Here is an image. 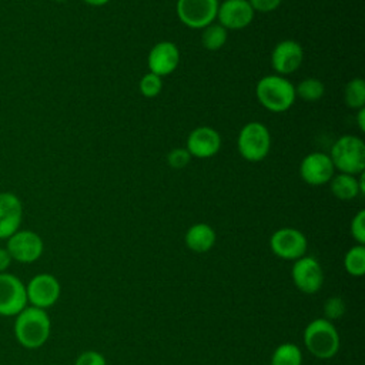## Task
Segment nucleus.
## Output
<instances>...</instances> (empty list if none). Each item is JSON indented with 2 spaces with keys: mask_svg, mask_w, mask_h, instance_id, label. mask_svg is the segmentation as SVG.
Here are the masks:
<instances>
[{
  "mask_svg": "<svg viewBox=\"0 0 365 365\" xmlns=\"http://www.w3.org/2000/svg\"><path fill=\"white\" fill-rule=\"evenodd\" d=\"M13 331L21 346L37 349L47 342L51 332V321L46 309L27 305L16 315Z\"/></svg>",
  "mask_w": 365,
  "mask_h": 365,
  "instance_id": "nucleus-1",
  "label": "nucleus"
},
{
  "mask_svg": "<svg viewBox=\"0 0 365 365\" xmlns=\"http://www.w3.org/2000/svg\"><path fill=\"white\" fill-rule=\"evenodd\" d=\"M258 103L271 113H284L295 103V86L284 76L269 74L255 86Z\"/></svg>",
  "mask_w": 365,
  "mask_h": 365,
  "instance_id": "nucleus-2",
  "label": "nucleus"
},
{
  "mask_svg": "<svg viewBox=\"0 0 365 365\" xmlns=\"http://www.w3.org/2000/svg\"><path fill=\"white\" fill-rule=\"evenodd\" d=\"M334 168L344 174L358 175L365 170V144L358 135L346 134L339 137L328 154Z\"/></svg>",
  "mask_w": 365,
  "mask_h": 365,
  "instance_id": "nucleus-3",
  "label": "nucleus"
},
{
  "mask_svg": "<svg viewBox=\"0 0 365 365\" xmlns=\"http://www.w3.org/2000/svg\"><path fill=\"white\" fill-rule=\"evenodd\" d=\"M304 344L315 358L329 359L335 356L339 349V335L331 321L317 318L305 327Z\"/></svg>",
  "mask_w": 365,
  "mask_h": 365,
  "instance_id": "nucleus-4",
  "label": "nucleus"
},
{
  "mask_svg": "<svg viewBox=\"0 0 365 365\" xmlns=\"http://www.w3.org/2000/svg\"><path fill=\"white\" fill-rule=\"evenodd\" d=\"M237 148L240 155L251 163L264 160L271 150L269 130L259 121L247 123L238 134Z\"/></svg>",
  "mask_w": 365,
  "mask_h": 365,
  "instance_id": "nucleus-5",
  "label": "nucleus"
},
{
  "mask_svg": "<svg viewBox=\"0 0 365 365\" xmlns=\"http://www.w3.org/2000/svg\"><path fill=\"white\" fill-rule=\"evenodd\" d=\"M218 6V0H177L175 11L184 26L204 29L217 19Z\"/></svg>",
  "mask_w": 365,
  "mask_h": 365,
  "instance_id": "nucleus-6",
  "label": "nucleus"
},
{
  "mask_svg": "<svg viewBox=\"0 0 365 365\" xmlns=\"http://www.w3.org/2000/svg\"><path fill=\"white\" fill-rule=\"evenodd\" d=\"M26 284L10 272L0 274V315L16 317L27 307Z\"/></svg>",
  "mask_w": 365,
  "mask_h": 365,
  "instance_id": "nucleus-7",
  "label": "nucleus"
},
{
  "mask_svg": "<svg viewBox=\"0 0 365 365\" xmlns=\"http://www.w3.org/2000/svg\"><path fill=\"white\" fill-rule=\"evenodd\" d=\"M6 250L11 259L21 264H31L41 257L44 244L37 232L31 230H19L7 238Z\"/></svg>",
  "mask_w": 365,
  "mask_h": 365,
  "instance_id": "nucleus-8",
  "label": "nucleus"
},
{
  "mask_svg": "<svg viewBox=\"0 0 365 365\" xmlns=\"http://www.w3.org/2000/svg\"><path fill=\"white\" fill-rule=\"evenodd\" d=\"M269 248L277 257L288 261H295L305 255L308 241L299 230L285 227L277 230L271 235Z\"/></svg>",
  "mask_w": 365,
  "mask_h": 365,
  "instance_id": "nucleus-9",
  "label": "nucleus"
},
{
  "mask_svg": "<svg viewBox=\"0 0 365 365\" xmlns=\"http://www.w3.org/2000/svg\"><path fill=\"white\" fill-rule=\"evenodd\" d=\"M26 294L31 307L47 309L58 301L61 287L54 275L41 272L34 275L29 284H26Z\"/></svg>",
  "mask_w": 365,
  "mask_h": 365,
  "instance_id": "nucleus-10",
  "label": "nucleus"
},
{
  "mask_svg": "<svg viewBox=\"0 0 365 365\" xmlns=\"http://www.w3.org/2000/svg\"><path fill=\"white\" fill-rule=\"evenodd\" d=\"M294 285L304 294H315L324 284V272L317 258L304 255L294 261L291 268Z\"/></svg>",
  "mask_w": 365,
  "mask_h": 365,
  "instance_id": "nucleus-11",
  "label": "nucleus"
},
{
  "mask_svg": "<svg viewBox=\"0 0 365 365\" xmlns=\"http://www.w3.org/2000/svg\"><path fill=\"white\" fill-rule=\"evenodd\" d=\"M304 60L302 46L291 38L281 40L271 51V66L278 76L295 73Z\"/></svg>",
  "mask_w": 365,
  "mask_h": 365,
  "instance_id": "nucleus-12",
  "label": "nucleus"
},
{
  "mask_svg": "<svg viewBox=\"0 0 365 365\" xmlns=\"http://www.w3.org/2000/svg\"><path fill=\"white\" fill-rule=\"evenodd\" d=\"M334 164L328 154L314 151L307 154L299 164V175L309 185H324L334 177Z\"/></svg>",
  "mask_w": 365,
  "mask_h": 365,
  "instance_id": "nucleus-13",
  "label": "nucleus"
},
{
  "mask_svg": "<svg viewBox=\"0 0 365 365\" xmlns=\"http://www.w3.org/2000/svg\"><path fill=\"white\" fill-rule=\"evenodd\" d=\"M254 10L248 0H224L218 6V23L227 30H242L254 20Z\"/></svg>",
  "mask_w": 365,
  "mask_h": 365,
  "instance_id": "nucleus-14",
  "label": "nucleus"
},
{
  "mask_svg": "<svg viewBox=\"0 0 365 365\" xmlns=\"http://www.w3.org/2000/svg\"><path fill=\"white\" fill-rule=\"evenodd\" d=\"M180 50L178 47L168 40L158 41L153 46V48L148 53L147 64L148 70L153 74H157L158 77H164L171 74L180 64Z\"/></svg>",
  "mask_w": 365,
  "mask_h": 365,
  "instance_id": "nucleus-15",
  "label": "nucleus"
},
{
  "mask_svg": "<svg viewBox=\"0 0 365 365\" xmlns=\"http://www.w3.org/2000/svg\"><path fill=\"white\" fill-rule=\"evenodd\" d=\"M191 157L195 158H211L221 148L220 133L208 125L194 128L187 137V147Z\"/></svg>",
  "mask_w": 365,
  "mask_h": 365,
  "instance_id": "nucleus-16",
  "label": "nucleus"
},
{
  "mask_svg": "<svg viewBox=\"0 0 365 365\" xmlns=\"http://www.w3.org/2000/svg\"><path fill=\"white\" fill-rule=\"evenodd\" d=\"M23 220V204L13 192H0V240L19 231Z\"/></svg>",
  "mask_w": 365,
  "mask_h": 365,
  "instance_id": "nucleus-17",
  "label": "nucleus"
},
{
  "mask_svg": "<svg viewBox=\"0 0 365 365\" xmlns=\"http://www.w3.org/2000/svg\"><path fill=\"white\" fill-rule=\"evenodd\" d=\"M184 240H185V245L191 251L202 254L210 251L214 247L217 235L211 225L205 222H197L187 230Z\"/></svg>",
  "mask_w": 365,
  "mask_h": 365,
  "instance_id": "nucleus-18",
  "label": "nucleus"
},
{
  "mask_svg": "<svg viewBox=\"0 0 365 365\" xmlns=\"http://www.w3.org/2000/svg\"><path fill=\"white\" fill-rule=\"evenodd\" d=\"M329 190L335 198L342 201H349L361 195L358 177L351 174H344V173H339L331 178Z\"/></svg>",
  "mask_w": 365,
  "mask_h": 365,
  "instance_id": "nucleus-19",
  "label": "nucleus"
},
{
  "mask_svg": "<svg viewBox=\"0 0 365 365\" xmlns=\"http://www.w3.org/2000/svg\"><path fill=\"white\" fill-rule=\"evenodd\" d=\"M228 38V30L224 29L220 23H211L202 29L201 43L210 51L220 50Z\"/></svg>",
  "mask_w": 365,
  "mask_h": 365,
  "instance_id": "nucleus-20",
  "label": "nucleus"
},
{
  "mask_svg": "<svg viewBox=\"0 0 365 365\" xmlns=\"http://www.w3.org/2000/svg\"><path fill=\"white\" fill-rule=\"evenodd\" d=\"M301 364H302L301 349L291 342L278 345L271 356V365H301Z\"/></svg>",
  "mask_w": 365,
  "mask_h": 365,
  "instance_id": "nucleus-21",
  "label": "nucleus"
},
{
  "mask_svg": "<svg viewBox=\"0 0 365 365\" xmlns=\"http://www.w3.org/2000/svg\"><path fill=\"white\" fill-rule=\"evenodd\" d=\"M344 100L352 110L365 107V81L359 77L349 80L344 88Z\"/></svg>",
  "mask_w": 365,
  "mask_h": 365,
  "instance_id": "nucleus-22",
  "label": "nucleus"
},
{
  "mask_svg": "<svg viewBox=\"0 0 365 365\" xmlns=\"http://www.w3.org/2000/svg\"><path fill=\"white\" fill-rule=\"evenodd\" d=\"M344 267L352 277H362L365 274V247L356 244L351 247L344 257Z\"/></svg>",
  "mask_w": 365,
  "mask_h": 365,
  "instance_id": "nucleus-23",
  "label": "nucleus"
},
{
  "mask_svg": "<svg viewBox=\"0 0 365 365\" xmlns=\"http://www.w3.org/2000/svg\"><path fill=\"white\" fill-rule=\"evenodd\" d=\"M324 93H325L324 83L314 77L304 78L302 81L298 83V86H295V94L304 101H309V103L318 101L319 98H322Z\"/></svg>",
  "mask_w": 365,
  "mask_h": 365,
  "instance_id": "nucleus-24",
  "label": "nucleus"
},
{
  "mask_svg": "<svg viewBox=\"0 0 365 365\" xmlns=\"http://www.w3.org/2000/svg\"><path fill=\"white\" fill-rule=\"evenodd\" d=\"M138 87H140V93L144 97H147V98L157 97L163 90V78L158 77L157 74L147 73L141 77Z\"/></svg>",
  "mask_w": 365,
  "mask_h": 365,
  "instance_id": "nucleus-25",
  "label": "nucleus"
},
{
  "mask_svg": "<svg viewBox=\"0 0 365 365\" xmlns=\"http://www.w3.org/2000/svg\"><path fill=\"white\" fill-rule=\"evenodd\" d=\"M345 312V302L341 297H331L325 301L324 304V314H325V319L328 321H334L338 319L344 315Z\"/></svg>",
  "mask_w": 365,
  "mask_h": 365,
  "instance_id": "nucleus-26",
  "label": "nucleus"
},
{
  "mask_svg": "<svg viewBox=\"0 0 365 365\" xmlns=\"http://www.w3.org/2000/svg\"><path fill=\"white\" fill-rule=\"evenodd\" d=\"M191 155L188 153L187 148H173L168 154H167V163L171 168H175V170H180V168H184L190 164L191 161Z\"/></svg>",
  "mask_w": 365,
  "mask_h": 365,
  "instance_id": "nucleus-27",
  "label": "nucleus"
},
{
  "mask_svg": "<svg viewBox=\"0 0 365 365\" xmlns=\"http://www.w3.org/2000/svg\"><path fill=\"white\" fill-rule=\"evenodd\" d=\"M349 231H351L352 238H354L358 244H361V245L365 244V211H364V210H359V211L354 215V218H352V221H351Z\"/></svg>",
  "mask_w": 365,
  "mask_h": 365,
  "instance_id": "nucleus-28",
  "label": "nucleus"
},
{
  "mask_svg": "<svg viewBox=\"0 0 365 365\" xmlns=\"http://www.w3.org/2000/svg\"><path fill=\"white\" fill-rule=\"evenodd\" d=\"M74 365H107V362H106V358L100 352L84 351L77 356Z\"/></svg>",
  "mask_w": 365,
  "mask_h": 365,
  "instance_id": "nucleus-29",
  "label": "nucleus"
},
{
  "mask_svg": "<svg viewBox=\"0 0 365 365\" xmlns=\"http://www.w3.org/2000/svg\"><path fill=\"white\" fill-rule=\"evenodd\" d=\"M282 0H248L254 11H261V13H269L274 11L275 9L279 7Z\"/></svg>",
  "mask_w": 365,
  "mask_h": 365,
  "instance_id": "nucleus-30",
  "label": "nucleus"
},
{
  "mask_svg": "<svg viewBox=\"0 0 365 365\" xmlns=\"http://www.w3.org/2000/svg\"><path fill=\"white\" fill-rule=\"evenodd\" d=\"M11 261L13 259H11L10 254L7 252V250L6 248H0V274L7 271V268L10 267Z\"/></svg>",
  "mask_w": 365,
  "mask_h": 365,
  "instance_id": "nucleus-31",
  "label": "nucleus"
},
{
  "mask_svg": "<svg viewBox=\"0 0 365 365\" xmlns=\"http://www.w3.org/2000/svg\"><path fill=\"white\" fill-rule=\"evenodd\" d=\"M356 124H358V128L359 131H365V108H359L358 110V114H356Z\"/></svg>",
  "mask_w": 365,
  "mask_h": 365,
  "instance_id": "nucleus-32",
  "label": "nucleus"
},
{
  "mask_svg": "<svg viewBox=\"0 0 365 365\" xmlns=\"http://www.w3.org/2000/svg\"><path fill=\"white\" fill-rule=\"evenodd\" d=\"M84 3L90 4V6H94V7H100V6H104L107 4L110 0H83Z\"/></svg>",
  "mask_w": 365,
  "mask_h": 365,
  "instance_id": "nucleus-33",
  "label": "nucleus"
},
{
  "mask_svg": "<svg viewBox=\"0 0 365 365\" xmlns=\"http://www.w3.org/2000/svg\"><path fill=\"white\" fill-rule=\"evenodd\" d=\"M54 1H57V3H61V1H64V0H54Z\"/></svg>",
  "mask_w": 365,
  "mask_h": 365,
  "instance_id": "nucleus-34",
  "label": "nucleus"
},
{
  "mask_svg": "<svg viewBox=\"0 0 365 365\" xmlns=\"http://www.w3.org/2000/svg\"><path fill=\"white\" fill-rule=\"evenodd\" d=\"M33 365H37V364H33Z\"/></svg>",
  "mask_w": 365,
  "mask_h": 365,
  "instance_id": "nucleus-35",
  "label": "nucleus"
}]
</instances>
